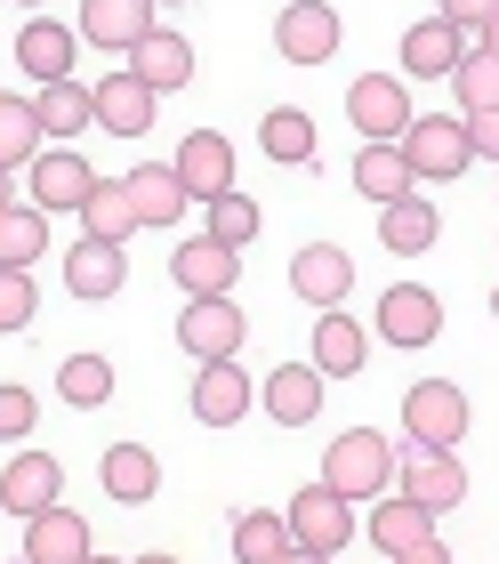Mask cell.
<instances>
[{
    "instance_id": "obj_1",
    "label": "cell",
    "mask_w": 499,
    "mask_h": 564,
    "mask_svg": "<svg viewBox=\"0 0 499 564\" xmlns=\"http://www.w3.org/2000/svg\"><path fill=\"white\" fill-rule=\"evenodd\" d=\"M323 484L338 500H379V492H395V444H387L379 427H347V435H330V452H323Z\"/></svg>"
},
{
    "instance_id": "obj_2",
    "label": "cell",
    "mask_w": 499,
    "mask_h": 564,
    "mask_svg": "<svg viewBox=\"0 0 499 564\" xmlns=\"http://www.w3.org/2000/svg\"><path fill=\"white\" fill-rule=\"evenodd\" d=\"M395 153L411 162V186H452V177L476 162V153H467V121H459V113H411V130L395 138Z\"/></svg>"
},
{
    "instance_id": "obj_3",
    "label": "cell",
    "mask_w": 499,
    "mask_h": 564,
    "mask_svg": "<svg viewBox=\"0 0 499 564\" xmlns=\"http://www.w3.org/2000/svg\"><path fill=\"white\" fill-rule=\"evenodd\" d=\"M403 435H411V444H427V452H459V435H467L459 379H419V388L403 395Z\"/></svg>"
},
{
    "instance_id": "obj_4",
    "label": "cell",
    "mask_w": 499,
    "mask_h": 564,
    "mask_svg": "<svg viewBox=\"0 0 499 564\" xmlns=\"http://www.w3.org/2000/svg\"><path fill=\"white\" fill-rule=\"evenodd\" d=\"M338 41H347V17L330 9V0H291V9L274 17V48L282 65H330Z\"/></svg>"
},
{
    "instance_id": "obj_5",
    "label": "cell",
    "mask_w": 499,
    "mask_h": 564,
    "mask_svg": "<svg viewBox=\"0 0 499 564\" xmlns=\"http://www.w3.org/2000/svg\"><path fill=\"white\" fill-rule=\"evenodd\" d=\"M395 492L419 500L427 517L459 508V500H467V468H459V452H427V444H411V452L395 459Z\"/></svg>"
},
{
    "instance_id": "obj_6",
    "label": "cell",
    "mask_w": 499,
    "mask_h": 564,
    "mask_svg": "<svg viewBox=\"0 0 499 564\" xmlns=\"http://www.w3.org/2000/svg\"><path fill=\"white\" fill-rule=\"evenodd\" d=\"M347 121L362 130V145H395L411 130V89L395 82V73H362V82L347 89Z\"/></svg>"
},
{
    "instance_id": "obj_7",
    "label": "cell",
    "mask_w": 499,
    "mask_h": 564,
    "mask_svg": "<svg viewBox=\"0 0 499 564\" xmlns=\"http://www.w3.org/2000/svg\"><path fill=\"white\" fill-rule=\"evenodd\" d=\"M153 106H162V97H153L129 65L105 73V82H89V121H97L105 138H145L153 130Z\"/></svg>"
},
{
    "instance_id": "obj_8",
    "label": "cell",
    "mask_w": 499,
    "mask_h": 564,
    "mask_svg": "<svg viewBox=\"0 0 499 564\" xmlns=\"http://www.w3.org/2000/svg\"><path fill=\"white\" fill-rule=\"evenodd\" d=\"M242 339H250V323H242V306H234V299H186V315H177V347H186L194 364H226Z\"/></svg>"
},
{
    "instance_id": "obj_9",
    "label": "cell",
    "mask_w": 499,
    "mask_h": 564,
    "mask_svg": "<svg viewBox=\"0 0 499 564\" xmlns=\"http://www.w3.org/2000/svg\"><path fill=\"white\" fill-rule=\"evenodd\" d=\"M282 524H291V541H299V549L338 556V549L355 541V500H338L330 484H306V492L291 500V517H282Z\"/></svg>"
},
{
    "instance_id": "obj_10",
    "label": "cell",
    "mask_w": 499,
    "mask_h": 564,
    "mask_svg": "<svg viewBox=\"0 0 499 564\" xmlns=\"http://www.w3.org/2000/svg\"><path fill=\"white\" fill-rule=\"evenodd\" d=\"M89 186H97L89 153H73V145H57V153H33V210H41V218H65V210L82 218Z\"/></svg>"
},
{
    "instance_id": "obj_11",
    "label": "cell",
    "mask_w": 499,
    "mask_h": 564,
    "mask_svg": "<svg viewBox=\"0 0 499 564\" xmlns=\"http://www.w3.org/2000/svg\"><path fill=\"white\" fill-rule=\"evenodd\" d=\"M443 330V299L427 291V282H387L379 299V339L387 347H435Z\"/></svg>"
},
{
    "instance_id": "obj_12",
    "label": "cell",
    "mask_w": 499,
    "mask_h": 564,
    "mask_svg": "<svg viewBox=\"0 0 499 564\" xmlns=\"http://www.w3.org/2000/svg\"><path fill=\"white\" fill-rule=\"evenodd\" d=\"M170 282L186 299H234V282H242V250H226V242H177L170 250Z\"/></svg>"
},
{
    "instance_id": "obj_13",
    "label": "cell",
    "mask_w": 499,
    "mask_h": 564,
    "mask_svg": "<svg viewBox=\"0 0 499 564\" xmlns=\"http://www.w3.org/2000/svg\"><path fill=\"white\" fill-rule=\"evenodd\" d=\"M129 73H138L153 97L186 89V82H194V41H186V33H170V24H145V33L129 41Z\"/></svg>"
},
{
    "instance_id": "obj_14",
    "label": "cell",
    "mask_w": 499,
    "mask_h": 564,
    "mask_svg": "<svg viewBox=\"0 0 499 564\" xmlns=\"http://www.w3.org/2000/svg\"><path fill=\"white\" fill-rule=\"evenodd\" d=\"M250 403H258V388H250V371L234 364H194V420L202 427H234V420H250Z\"/></svg>"
},
{
    "instance_id": "obj_15",
    "label": "cell",
    "mask_w": 499,
    "mask_h": 564,
    "mask_svg": "<svg viewBox=\"0 0 499 564\" xmlns=\"http://www.w3.org/2000/svg\"><path fill=\"white\" fill-rule=\"evenodd\" d=\"M57 500H65V468L48 452H17L9 476H0V508L24 524V517H41V508H57Z\"/></svg>"
},
{
    "instance_id": "obj_16",
    "label": "cell",
    "mask_w": 499,
    "mask_h": 564,
    "mask_svg": "<svg viewBox=\"0 0 499 564\" xmlns=\"http://www.w3.org/2000/svg\"><path fill=\"white\" fill-rule=\"evenodd\" d=\"M177 186H186V202H218V194H234V145L218 138V130H194L186 145H177Z\"/></svg>"
},
{
    "instance_id": "obj_17",
    "label": "cell",
    "mask_w": 499,
    "mask_h": 564,
    "mask_svg": "<svg viewBox=\"0 0 499 564\" xmlns=\"http://www.w3.org/2000/svg\"><path fill=\"white\" fill-rule=\"evenodd\" d=\"M73 24H57V17H33V24H17V65H24V82H73Z\"/></svg>"
},
{
    "instance_id": "obj_18",
    "label": "cell",
    "mask_w": 499,
    "mask_h": 564,
    "mask_svg": "<svg viewBox=\"0 0 499 564\" xmlns=\"http://www.w3.org/2000/svg\"><path fill=\"white\" fill-rule=\"evenodd\" d=\"M24 564H89V524L73 517V508H41V517H24Z\"/></svg>"
},
{
    "instance_id": "obj_19",
    "label": "cell",
    "mask_w": 499,
    "mask_h": 564,
    "mask_svg": "<svg viewBox=\"0 0 499 564\" xmlns=\"http://www.w3.org/2000/svg\"><path fill=\"white\" fill-rule=\"evenodd\" d=\"M129 282V259H121V242H97V235H82L65 250V291L73 299H113Z\"/></svg>"
},
{
    "instance_id": "obj_20",
    "label": "cell",
    "mask_w": 499,
    "mask_h": 564,
    "mask_svg": "<svg viewBox=\"0 0 499 564\" xmlns=\"http://www.w3.org/2000/svg\"><path fill=\"white\" fill-rule=\"evenodd\" d=\"M291 291L314 299V306H338V299L355 291V259L338 242H306L299 259H291Z\"/></svg>"
},
{
    "instance_id": "obj_21",
    "label": "cell",
    "mask_w": 499,
    "mask_h": 564,
    "mask_svg": "<svg viewBox=\"0 0 499 564\" xmlns=\"http://www.w3.org/2000/svg\"><path fill=\"white\" fill-rule=\"evenodd\" d=\"M435 235H443V210L427 194H403V202H387V210H379V242L395 250V259H427Z\"/></svg>"
},
{
    "instance_id": "obj_22",
    "label": "cell",
    "mask_w": 499,
    "mask_h": 564,
    "mask_svg": "<svg viewBox=\"0 0 499 564\" xmlns=\"http://www.w3.org/2000/svg\"><path fill=\"white\" fill-rule=\"evenodd\" d=\"M459 57H467V41H459V24H443V17H427V24L403 33V73L411 82H452Z\"/></svg>"
},
{
    "instance_id": "obj_23",
    "label": "cell",
    "mask_w": 499,
    "mask_h": 564,
    "mask_svg": "<svg viewBox=\"0 0 499 564\" xmlns=\"http://www.w3.org/2000/svg\"><path fill=\"white\" fill-rule=\"evenodd\" d=\"M362 364H371V339H362V323L338 315V306H323V323H314V371H323V379H355Z\"/></svg>"
},
{
    "instance_id": "obj_24",
    "label": "cell",
    "mask_w": 499,
    "mask_h": 564,
    "mask_svg": "<svg viewBox=\"0 0 499 564\" xmlns=\"http://www.w3.org/2000/svg\"><path fill=\"white\" fill-rule=\"evenodd\" d=\"M121 186H129V202H138V226H177V218L194 210V202H186V186H177V170H170V162H138V170L121 177Z\"/></svg>"
},
{
    "instance_id": "obj_25",
    "label": "cell",
    "mask_w": 499,
    "mask_h": 564,
    "mask_svg": "<svg viewBox=\"0 0 499 564\" xmlns=\"http://www.w3.org/2000/svg\"><path fill=\"white\" fill-rule=\"evenodd\" d=\"M145 24H153V0H82V41H97V48H121L129 57V41Z\"/></svg>"
},
{
    "instance_id": "obj_26",
    "label": "cell",
    "mask_w": 499,
    "mask_h": 564,
    "mask_svg": "<svg viewBox=\"0 0 499 564\" xmlns=\"http://www.w3.org/2000/svg\"><path fill=\"white\" fill-rule=\"evenodd\" d=\"M267 412H274L282 427H306L314 412H323V371H314V364H282V371H267Z\"/></svg>"
},
{
    "instance_id": "obj_27",
    "label": "cell",
    "mask_w": 499,
    "mask_h": 564,
    "mask_svg": "<svg viewBox=\"0 0 499 564\" xmlns=\"http://www.w3.org/2000/svg\"><path fill=\"white\" fill-rule=\"evenodd\" d=\"M258 145H267V162L306 170V162H314V113H299V106H267V113H258Z\"/></svg>"
},
{
    "instance_id": "obj_28",
    "label": "cell",
    "mask_w": 499,
    "mask_h": 564,
    "mask_svg": "<svg viewBox=\"0 0 499 564\" xmlns=\"http://www.w3.org/2000/svg\"><path fill=\"white\" fill-rule=\"evenodd\" d=\"M97 476H105V492H113L121 508H138V500L162 492V468H153V452H145V444H113V452L97 459Z\"/></svg>"
},
{
    "instance_id": "obj_29",
    "label": "cell",
    "mask_w": 499,
    "mask_h": 564,
    "mask_svg": "<svg viewBox=\"0 0 499 564\" xmlns=\"http://www.w3.org/2000/svg\"><path fill=\"white\" fill-rule=\"evenodd\" d=\"M362 532H371V541L395 556V549H411V541H435V517H427L419 500H403V492H379V500H371V524H362Z\"/></svg>"
},
{
    "instance_id": "obj_30",
    "label": "cell",
    "mask_w": 499,
    "mask_h": 564,
    "mask_svg": "<svg viewBox=\"0 0 499 564\" xmlns=\"http://www.w3.org/2000/svg\"><path fill=\"white\" fill-rule=\"evenodd\" d=\"M113 388H121L113 364H105V355H89V347L57 364V395L73 403V412H105V403H113Z\"/></svg>"
},
{
    "instance_id": "obj_31",
    "label": "cell",
    "mask_w": 499,
    "mask_h": 564,
    "mask_svg": "<svg viewBox=\"0 0 499 564\" xmlns=\"http://www.w3.org/2000/svg\"><path fill=\"white\" fill-rule=\"evenodd\" d=\"M33 113H41V138H57V145H73L82 130H97V121H89V82H48L33 97Z\"/></svg>"
},
{
    "instance_id": "obj_32",
    "label": "cell",
    "mask_w": 499,
    "mask_h": 564,
    "mask_svg": "<svg viewBox=\"0 0 499 564\" xmlns=\"http://www.w3.org/2000/svg\"><path fill=\"white\" fill-rule=\"evenodd\" d=\"M355 194L379 202V210H387V202H403V194H419V186H411V162H403L395 145H362V153H355Z\"/></svg>"
},
{
    "instance_id": "obj_33",
    "label": "cell",
    "mask_w": 499,
    "mask_h": 564,
    "mask_svg": "<svg viewBox=\"0 0 499 564\" xmlns=\"http://www.w3.org/2000/svg\"><path fill=\"white\" fill-rule=\"evenodd\" d=\"M299 541H291V524L274 517V508H242V517H234V556L242 564H282Z\"/></svg>"
},
{
    "instance_id": "obj_34",
    "label": "cell",
    "mask_w": 499,
    "mask_h": 564,
    "mask_svg": "<svg viewBox=\"0 0 499 564\" xmlns=\"http://www.w3.org/2000/svg\"><path fill=\"white\" fill-rule=\"evenodd\" d=\"M82 218H89V235H97V242H129V235H138V202H129L121 177H97L89 202H82Z\"/></svg>"
},
{
    "instance_id": "obj_35",
    "label": "cell",
    "mask_w": 499,
    "mask_h": 564,
    "mask_svg": "<svg viewBox=\"0 0 499 564\" xmlns=\"http://www.w3.org/2000/svg\"><path fill=\"white\" fill-rule=\"evenodd\" d=\"M48 138H41V113H33V97H17V89H0V170H17V162H33Z\"/></svg>"
},
{
    "instance_id": "obj_36",
    "label": "cell",
    "mask_w": 499,
    "mask_h": 564,
    "mask_svg": "<svg viewBox=\"0 0 499 564\" xmlns=\"http://www.w3.org/2000/svg\"><path fill=\"white\" fill-rule=\"evenodd\" d=\"M41 250H48V218L33 202H9L0 210V267H41Z\"/></svg>"
},
{
    "instance_id": "obj_37",
    "label": "cell",
    "mask_w": 499,
    "mask_h": 564,
    "mask_svg": "<svg viewBox=\"0 0 499 564\" xmlns=\"http://www.w3.org/2000/svg\"><path fill=\"white\" fill-rule=\"evenodd\" d=\"M258 226H267V210H258V202L234 186V194H218V202H202V235L209 242H226V250H242Z\"/></svg>"
},
{
    "instance_id": "obj_38",
    "label": "cell",
    "mask_w": 499,
    "mask_h": 564,
    "mask_svg": "<svg viewBox=\"0 0 499 564\" xmlns=\"http://www.w3.org/2000/svg\"><path fill=\"white\" fill-rule=\"evenodd\" d=\"M452 89H459V113H491L499 106V57H476V48H467L452 65Z\"/></svg>"
},
{
    "instance_id": "obj_39",
    "label": "cell",
    "mask_w": 499,
    "mask_h": 564,
    "mask_svg": "<svg viewBox=\"0 0 499 564\" xmlns=\"http://www.w3.org/2000/svg\"><path fill=\"white\" fill-rule=\"evenodd\" d=\"M41 315V282L33 267H0V330H24Z\"/></svg>"
},
{
    "instance_id": "obj_40",
    "label": "cell",
    "mask_w": 499,
    "mask_h": 564,
    "mask_svg": "<svg viewBox=\"0 0 499 564\" xmlns=\"http://www.w3.org/2000/svg\"><path fill=\"white\" fill-rule=\"evenodd\" d=\"M33 420H41L33 388H9V379H0V444H24V435H33Z\"/></svg>"
},
{
    "instance_id": "obj_41",
    "label": "cell",
    "mask_w": 499,
    "mask_h": 564,
    "mask_svg": "<svg viewBox=\"0 0 499 564\" xmlns=\"http://www.w3.org/2000/svg\"><path fill=\"white\" fill-rule=\"evenodd\" d=\"M435 17H443V24H459V33H467V24H476V33H484V24L499 17V0H443Z\"/></svg>"
},
{
    "instance_id": "obj_42",
    "label": "cell",
    "mask_w": 499,
    "mask_h": 564,
    "mask_svg": "<svg viewBox=\"0 0 499 564\" xmlns=\"http://www.w3.org/2000/svg\"><path fill=\"white\" fill-rule=\"evenodd\" d=\"M467 121V153H491V162H499V106L491 113H459Z\"/></svg>"
},
{
    "instance_id": "obj_43",
    "label": "cell",
    "mask_w": 499,
    "mask_h": 564,
    "mask_svg": "<svg viewBox=\"0 0 499 564\" xmlns=\"http://www.w3.org/2000/svg\"><path fill=\"white\" fill-rule=\"evenodd\" d=\"M387 564H452V549H443V541H411V549H395Z\"/></svg>"
},
{
    "instance_id": "obj_44",
    "label": "cell",
    "mask_w": 499,
    "mask_h": 564,
    "mask_svg": "<svg viewBox=\"0 0 499 564\" xmlns=\"http://www.w3.org/2000/svg\"><path fill=\"white\" fill-rule=\"evenodd\" d=\"M476 57H499V17H491L484 33H476Z\"/></svg>"
},
{
    "instance_id": "obj_45",
    "label": "cell",
    "mask_w": 499,
    "mask_h": 564,
    "mask_svg": "<svg viewBox=\"0 0 499 564\" xmlns=\"http://www.w3.org/2000/svg\"><path fill=\"white\" fill-rule=\"evenodd\" d=\"M282 564H330L323 549H291V556H282Z\"/></svg>"
},
{
    "instance_id": "obj_46",
    "label": "cell",
    "mask_w": 499,
    "mask_h": 564,
    "mask_svg": "<svg viewBox=\"0 0 499 564\" xmlns=\"http://www.w3.org/2000/svg\"><path fill=\"white\" fill-rule=\"evenodd\" d=\"M9 202H17V194H9V170H0V210H9Z\"/></svg>"
},
{
    "instance_id": "obj_47",
    "label": "cell",
    "mask_w": 499,
    "mask_h": 564,
    "mask_svg": "<svg viewBox=\"0 0 499 564\" xmlns=\"http://www.w3.org/2000/svg\"><path fill=\"white\" fill-rule=\"evenodd\" d=\"M138 564H177V556H138Z\"/></svg>"
},
{
    "instance_id": "obj_48",
    "label": "cell",
    "mask_w": 499,
    "mask_h": 564,
    "mask_svg": "<svg viewBox=\"0 0 499 564\" xmlns=\"http://www.w3.org/2000/svg\"><path fill=\"white\" fill-rule=\"evenodd\" d=\"M89 564H121V556H97V549H89Z\"/></svg>"
},
{
    "instance_id": "obj_49",
    "label": "cell",
    "mask_w": 499,
    "mask_h": 564,
    "mask_svg": "<svg viewBox=\"0 0 499 564\" xmlns=\"http://www.w3.org/2000/svg\"><path fill=\"white\" fill-rule=\"evenodd\" d=\"M153 9H186V0H153Z\"/></svg>"
},
{
    "instance_id": "obj_50",
    "label": "cell",
    "mask_w": 499,
    "mask_h": 564,
    "mask_svg": "<svg viewBox=\"0 0 499 564\" xmlns=\"http://www.w3.org/2000/svg\"><path fill=\"white\" fill-rule=\"evenodd\" d=\"M17 9H48V0H17Z\"/></svg>"
},
{
    "instance_id": "obj_51",
    "label": "cell",
    "mask_w": 499,
    "mask_h": 564,
    "mask_svg": "<svg viewBox=\"0 0 499 564\" xmlns=\"http://www.w3.org/2000/svg\"><path fill=\"white\" fill-rule=\"evenodd\" d=\"M491 315H499V291H491Z\"/></svg>"
}]
</instances>
